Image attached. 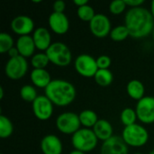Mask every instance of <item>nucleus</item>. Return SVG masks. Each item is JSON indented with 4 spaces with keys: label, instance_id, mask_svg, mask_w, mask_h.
<instances>
[{
    "label": "nucleus",
    "instance_id": "1",
    "mask_svg": "<svg viewBox=\"0 0 154 154\" xmlns=\"http://www.w3.org/2000/svg\"><path fill=\"white\" fill-rule=\"evenodd\" d=\"M125 25L129 31L130 37L143 39L152 33L154 18L151 11L144 7L130 8L125 17Z\"/></svg>",
    "mask_w": 154,
    "mask_h": 154
},
{
    "label": "nucleus",
    "instance_id": "2",
    "mask_svg": "<svg viewBox=\"0 0 154 154\" xmlns=\"http://www.w3.org/2000/svg\"><path fill=\"white\" fill-rule=\"evenodd\" d=\"M45 96L58 106H67L74 102L77 95L76 88L68 80L56 79H52L44 89Z\"/></svg>",
    "mask_w": 154,
    "mask_h": 154
},
{
    "label": "nucleus",
    "instance_id": "3",
    "mask_svg": "<svg viewBox=\"0 0 154 154\" xmlns=\"http://www.w3.org/2000/svg\"><path fill=\"white\" fill-rule=\"evenodd\" d=\"M98 139L92 129L80 128L71 137V143L74 150L88 153L97 146Z\"/></svg>",
    "mask_w": 154,
    "mask_h": 154
},
{
    "label": "nucleus",
    "instance_id": "4",
    "mask_svg": "<svg viewBox=\"0 0 154 154\" xmlns=\"http://www.w3.org/2000/svg\"><path fill=\"white\" fill-rule=\"evenodd\" d=\"M122 138L128 146L140 148L144 146L148 143L149 133L142 125L134 124L124 128Z\"/></svg>",
    "mask_w": 154,
    "mask_h": 154
},
{
    "label": "nucleus",
    "instance_id": "5",
    "mask_svg": "<svg viewBox=\"0 0 154 154\" xmlns=\"http://www.w3.org/2000/svg\"><path fill=\"white\" fill-rule=\"evenodd\" d=\"M45 52L50 60V62L55 66L67 67L72 61L71 51L64 42H52Z\"/></svg>",
    "mask_w": 154,
    "mask_h": 154
},
{
    "label": "nucleus",
    "instance_id": "6",
    "mask_svg": "<svg viewBox=\"0 0 154 154\" xmlns=\"http://www.w3.org/2000/svg\"><path fill=\"white\" fill-rule=\"evenodd\" d=\"M81 124L79 115L73 112H64L58 116L56 119V127L64 134L73 135L80 129Z\"/></svg>",
    "mask_w": 154,
    "mask_h": 154
},
{
    "label": "nucleus",
    "instance_id": "7",
    "mask_svg": "<svg viewBox=\"0 0 154 154\" xmlns=\"http://www.w3.org/2000/svg\"><path fill=\"white\" fill-rule=\"evenodd\" d=\"M74 68L77 73L84 78H94L98 70L97 59L89 54H80L74 61Z\"/></svg>",
    "mask_w": 154,
    "mask_h": 154
},
{
    "label": "nucleus",
    "instance_id": "8",
    "mask_svg": "<svg viewBox=\"0 0 154 154\" xmlns=\"http://www.w3.org/2000/svg\"><path fill=\"white\" fill-rule=\"evenodd\" d=\"M28 71V61L22 56L10 58L5 66V73L12 80H19Z\"/></svg>",
    "mask_w": 154,
    "mask_h": 154
},
{
    "label": "nucleus",
    "instance_id": "9",
    "mask_svg": "<svg viewBox=\"0 0 154 154\" xmlns=\"http://www.w3.org/2000/svg\"><path fill=\"white\" fill-rule=\"evenodd\" d=\"M137 118L144 125L154 123V97L145 96L139 100L135 106Z\"/></svg>",
    "mask_w": 154,
    "mask_h": 154
},
{
    "label": "nucleus",
    "instance_id": "10",
    "mask_svg": "<svg viewBox=\"0 0 154 154\" xmlns=\"http://www.w3.org/2000/svg\"><path fill=\"white\" fill-rule=\"evenodd\" d=\"M53 104L44 95L38 96V97L32 103V108L34 116L41 121L49 120L53 114Z\"/></svg>",
    "mask_w": 154,
    "mask_h": 154
},
{
    "label": "nucleus",
    "instance_id": "11",
    "mask_svg": "<svg viewBox=\"0 0 154 154\" xmlns=\"http://www.w3.org/2000/svg\"><path fill=\"white\" fill-rule=\"evenodd\" d=\"M89 30L95 37L106 38L112 30L110 19L104 14H97L89 22Z\"/></svg>",
    "mask_w": 154,
    "mask_h": 154
},
{
    "label": "nucleus",
    "instance_id": "12",
    "mask_svg": "<svg viewBox=\"0 0 154 154\" xmlns=\"http://www.w3.org/2000/svg\"><path fill=\"white\" fill-rule=\"evenodd\" d=\"M11 30L19 36L30 35L31 32H34V22L28 15L21 14L15 16L10 24Z\"/></svg>",
    "mask_w": 154,
    "mask_h": 154
},
{
    "label": "nucleus",
    "instance_id": "13",
    "mask_svg": "<svg viewBox=\"0 0 154 154\" xmlns=\"http://www.w3.org/2000/svg\"><path fill=\"white\" fill-rule=\"evenodd\" d=\"M100 154H128V145L125 143L122 136L114 135L103 143Z\"/></svg>",
    "mask_w": 154,
    "mask_h": 154
},
{
    "label": "nucleus",
    "instance_id": "14",
    "mask_svg": "<svg viewBox=\"0 0 154 154\" xmlns=\"http://www.w3.org/2000/svg\"><path fill=\"white\" fill-rule=\"evenodd\" d=\"M48 23L51 30L59 35L67 33L69 29V21L64 13L52 12L49 16Z\"/></svg>",
    "mask_w": 154,
    "mask_h": 154
},
{
    "label": "nucleus",
    "instance_id": "15",
    "mask_svg": "<svg viewBox=\"0 0 154 154\" xmlns=\"http://www.w3.org/2000/svg\"><path fill=\"white\" fill-rule=\"evenodd\" d=\"M40 147L43 154H61L63 151L62 143L55 134L45 135L41 141Z\"/></svg>",
    "mask_w": 154,
    "mask_h": 154
},
{
    "label": "nucleus",
    "instance_id": "16",
    "mask_svg": "<svg viewBox=\"0 0 154 154\" xmlns=\"http://www.w3.org/2000/svg\"><path fill=\"white\" fill-rule=\"evenodd\" d=\"M32 39L37 50L46 51L51 45V35L50 31L45 27H38L32 33Z\"/></svg>",
    "mask_w": 154,
    "mask_h": 154
},
{
    "label": "nucleus",
    "instance_id": "17",
    "mask_svg": "<svg viewBox=\"0 0 154 154\" xmlns=\"http://www.w3.org/2000/svg\"><path fill=\"white\" fill-rule=\"evenodd\" d=\"M15 47L20 54V56L23 58H32L34 55V51L36 50L32 36L31 35H24L19 36L16 42Z\"/></svg>",
    "mask_w": 154,
    "mask_h": 154
},
{
    "label": "nucleus",
    "instance_id": "18",
    "mask_svg": "<svg viewBox=\"0 0 154 154\" xmlns=\"http://www.w3.org/2000/svg\"><path fill=\"white\" fill-rule=\"evenodd\" d=\"M32 85L39 88H46L51 82V77L45 69H33L30 74Z\"/></svg>",
    "mask_w": 154,
    "mask_h": 154
},
{
    "label": "nucleus",
    "instance_id": "19",
    "mask_svg": "<svg viewBox=\"0 0 154 154\" xmlns=\"http://www.w3.org/2000/svg\"><path fill=\"white\" fill-rule=\"evenodd\" d=\"M98 141H102L103 143L109 140L113 134V126L109 121L106 119H99L95 126L92 128Z\"/></svg>",
    "mask_w": 154,
    "mask_h": 154
},
{
    "label": "nucleus",
    "instance_id": "20",
    "mask_svg": "<svg viewBox=\"0 0 154 154\" xmlns=\"http://www.w3.org/2000/svg\"><path fill=\"white\" fill-rule=\"evenodd\" d=\"M126 92L132 99L138 102L145 97V87L142 81L138 79H132L127 83Z\"/></svg>",
    "mask_w": 154,
    "mask_h": 154
},
{
    "label": "nucleus",
    "instance_id": "21",
    "mask_svg": "<svg viewBox=\"0 0 154 154\" xmlns=\"http://www.w3.org/2000/svg\"><path fill=\"white\" fill-rule=\"evenodd\" d=\"M79 117L81 125L84 126V128H88V129H92L99 120L97 113L90 109H86L81 111L80 114L79 115Z\"/></svg>",
    "mask_w": 154,
    "mask_h": 154
},
{
    "label": "nucleus",
    "instance_id": "22",
    "mask_svg": "<svg viewBox=\"0 0 154 154\" xmlns=\"http://www.w3.org/2000/svg\"><path fill=\"white\" fill-rule=\"evenodd\" d=\"M94 79L98 86L106 88L112 84L114 75L110 69H98L94 77Z\"/></svg>",
    "mask_w": 154,
    "mask_h": 154
},
{
    "label": "nucleus",
    "instance_id": "23",
    "mask_svg": "<svg viewBox=\"0 0 154 154\" xmlns=\"http://www.w3.org/2000/svg\"><path fill=\"white\" fill-rule=\"evenodd\" d=\"M137 114L135 109H133L131 107H125L120 115V120L121 123L125 126H130L134 124H136L137 121Z\"/></svg>",
    "mask_w": 154,
    "mask_h": 154
},
{
    "label": "nucleus",
    "instance_id": "24",
    "mask_svg": "<svg viewBox=\"0 0 154 154\" xmlns=\"http://www.w3.org/2000/svg\"><path fill=\"white\" fill-rule=\"evenodd\" d=\"M109 36L115 42H123L130 36V33L127 27L125 24H122L112 28Z\"/></svg>",
    "mask_w": 154,
    "mask_h": 154
},
{
    "label": "nucleus",
    "instance_id": "25",
    "mask_svg": "<svg viewBox=\"0 0 154 154\" xmlns=\"http://www.w3.org/2000/svg\"><path fill=\"white\" fill-rule=\"evenodd\" d=\"M14 133V125L9 118L0 116V137L2 139L9 138Z\"/></svg>",
    "mask_w": 154,
    "mask_h": 154
},
{
    "label": "nucleus",
    "instance_id": "26",
    "mask_svg": "<svg viewBox=\"0 0 154 154\" xmlns=\"http://www.w3.org/2000/svg\"><path fill=\"white\" fill-rule=\"evenodd\" d=\"M20 97L25 102L32 103L38 97V93L34 86L24 85L20 89Z\"/></svg>",
    "mask_w": 154,
    "mask_h": 154
},
{
    "label": "nucleus",
    "instance_id": "27",
    "mask_svg": "<svg viewBox=\"0 0 154 154\" xmlns=\"http://www.w3.org/2000/svg\"><path fill=\"white\" fill-rule=\"evenodd\" d=\"M50 63L46 52H38L31 58V65L33 69H45Z\"/></svg>",
    "mask_w": 154,
    "mask_h": 154
},
{
    "label": "nucleus",
    "instance_id": "28",
    "mask_svg": "<svg viewBox=\"0 0 154 154\" xmlns=\"http://www.w3.org/2000/svg\"><path fill=\"white\" fill-rule=\"evenodd\" d=\"M96 14H97L95 13L94 8L91 5H89L88 4L86 5H83L81 7H78V10H77L78 17L84 22L89 23L95 17Z\"/></svg>",
    "mask_w": 154,
    "mask_h": 154
},
{
    "label": "nucleus",
    "instance_id": "29",
    "mask_svg": "<svg viewBox=\"0 0 154 154\" xmlns=\"http://www.w3.org/2000/svg\"><path fill=\"white\" fill-rule=\"evenodd\" d=\"M14 39L7 32L0 33V53L5 54L8 53V51L14 48Z\"/></svg>",
    "mask_w": 154,
    "mask_h": 154
},
{
    "label": "nucleus",
    "instance_id": "30",
    "mask_svg": "<svg viewBox=\"0 0 154 154\" xmlns=\"http://www.w3.org/2000/svg\"><path fill=\"white\" fill-rule=\"evenodd\" d=\"M127 7L125 0H115L110 3L109 5V11L112 14L114 15H119Z\"/></svg>",
    "mask_w": 154,
    "mask_h": 154
},
{
    "label": "nucleus",
    "instance_id": "31",
    "mask_svg": "<svg viewBox=\"0 0 154 154\" xmlns=\"http://www.w3.org/2000/svg\"><path fill=\"white\" fill-rule=\"evenodd\" d=\"M111 63H112L111 58L107 55H101L97 58V64L98 69H109Z\"/></svg>",
    "mask_w": 154,
    "mask_h": 154
},
{
    "label": "nucleus",
    "instance_id": "32",
    "mask_svg": "<svg viewBox=\"0 0 154 154\" xmlns=\"http://www.w3.org/2000/svg\"><path fill=\"white\" fill-rule=\"evenodd\" d=\"M53 12L55 13H64L66 9V3L63 0H57L53 3Z\"/></svg>",
    "mask_w": 154,
    "mask_h": 154
},
{
    "label": "nucleus",
    "instance_id": "33",
    "mask_svg": "<svg viewBox=\"0 0 154 154\" xmlns=\"http://www.w3.org/2000/svg\"><path fill=\"white\" fill-rule=\"evenodd\" d=\"M127 6L131 8L141 7L144 4V0H125Z\"/></svg>",
    "mask_w": 154,
    "mask_h": 154
},
{
    "label": "nucleus",
    "instance_id": "34",
    "mask_svg": "<svg viewBox=\"0 0 154 154\" xmlns=\"http://www.w3.org/2000/svg\"><path fill=\"white\" fill-rule=\"evenodd\" d=\"M8 55H9L10 58H14V57L20 56V54H19V52H18V51H17V49H16L15 46H14V48H12V49L8 51Z\"/></svg>",
    "mask_w": 154,
    "mask_h": 154
},
{
    "label": "nucleus",
    "instance_id": "35",
    "mask_svg": "<svg viewBox=\"0 0 154 154\" xmlns=\"http://www.w3.org/2000/svg\"><path fill=\"white\" fill-rule=\"evenodd\" d=\"M74 5H76L78 7H81L83 5H86L88 4V0H74L73 1Z\"/></svg>",
    "mask_w": 154,
    "mask_h": 154
},
{
    "label": "nucleus",
    "instance_id": "36",
    "mask_svg": "<svg viewBox=\"0 0 154 154\" xmlns=\"http://www.w3.org/2000/svg\"><path fill=\"white\" fill-rule=\"evenodd\" d=\"M150 11H151V13H152V14L154 18V0L152 1V3H151V10Z\"/></svg>",
    "mask_w": 154,
    "mask_h": 154
},
{
    "label": "nucleus",
    "instance_id": "37",
    "mask_svg": "<svg viewBox=\"0 0 154 154\" xmlns=\"http://www.w3.org/2000/svg\"><path fill=\"white\" fill-rule=\"evenodd\" d=\"M69 154H86L84 153V152H79V151H77V150H73L72 152H70Z\"/></svg>",
    "mask_w": 154,
    "mask_h": 154
},
{
    "label": "nucleus",
    "instance_id": "38",
    "mask_svg": "<svg viewBox=\"0 0 154 154\" xmlns=\"http://www.w3.org/2000/svg\"><path fill=\"white\" fill-rule=\"evenodd\" d=\"M4 97V88L3 87H0V99H3Z\"/></svg>",
    "mask_w": 154,
    "mask_h": 154
},
{
    "label": "nucleus",
    "instance_id": "39",
    "mask_svg": "<svg viewBox=\"0 0 154 154\" xmlns=\"http://www.w3.org/2000/svg\"><path fill=\"white\" fill-rule=\"evenodd\" d=\"M32 2H33V3H41L42 0H32Z\"/></svg>",
    "mask_w": 154,
    "mask_h": 154
},
{
    "label": "nucleus",
    "instance_id": "40",
    "mask_svg": "<svg viewBox=\"0 0 154 154\" xmlns=\"http://www.w3.org/2000/svg\"><path fill=\"white\" fill-rule=\"evenodd\" d=\"M152 38H153V41H154V28H153V31H152Z\"/></svg>",
    "mask_w": 154,
    "mask_h": 154
},
{
    "label": "nucleus",
    "instance_id": "41",
    "mask_svg": "<svg viewBox=\"0 0 154 154\" xmlns=\"http://www.w3.org/2000/svg\"><path fill=\"white\" fill-rule=\"evenodd\" d=\"M150 154H154V150H152V152H150Z\"/></svg>",
    "mask_w": 154,
    "mask_h": 154
},
{
    "label": "nucleus",
    "instance_id": "42",
    "mask_svg": "<svg viewBox=\"0 0 154 154\" xmlns=\"http://www.w3.org/2000/svg\"><path fill=\"white\" fill-rule=\"evenodd\" d=\"M134 154H143V153H139V152H138V153H134Z\"/></svg>",
    "mask_w": 154,
    "mask_h": 154
},
{
    "label": "nucleus",
    "instance_id": "43",
    "mask_svg": "<svg viewBox=\"0 0 154 154\" xmlns=\"http://www.w3.org/2000/svg\"><path fill=\"white\" fill-rule=\"evenodd\" d=\"M1 154H5V153H1Z\"/></svg>",
    "mask_w": 154,
    "mask_h": 154
}]
</instances>
